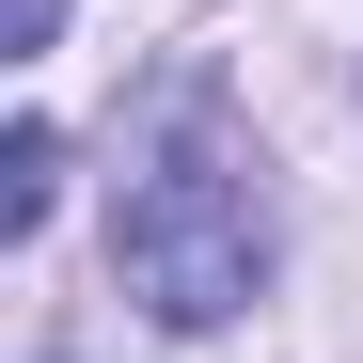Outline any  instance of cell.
I'll return each instance as SVG.
<instances>
[{
  "label": "cell",
  "mask_w": 363,
  "mask_h": 363,
  "mask_svg": "<svg viewBox=\"0 0 363 363\" xmlns=\"http://www.w3.org/2000/svg\"><path fill=\"white\" fill-rule=\"evenodd\" d=\"M48 32H64V0H16V48H48Z\"/></svg>",
  "instance_id": "cell-3"
},
{
  "label": "cell",
  "mask_w": 363,
  "mask_h": 363,
  "mask_svg": "<svg viewBox=\"0 0 363 363\" xmlns=\"http://www.w3.org/2000/svg\"><path fill=\"white\" fill-rule=\"evenodd\" d=\"M111 269H127L174 332H221L237 300L269 284V206H253V158L221 143V111H190L143 174H127V221H111Z\"/></svg>",
  "instance_id": "cell-1"
},
{
  "label": "cell",
  "mask_w": 363,
  "mask_h": 363,
  "mask_svg": "<svg viewBox=\"0 0 363 363\" xmlns=\"http://www.w3.org/2000/svg\"><path fill=\"white\" fill-rule=\"evenodd\" d=\"M48 206H64V127H16L0 143V237H32Z\"/></svg>",
  "instance_id": "cell-2"
}]
</instances>
